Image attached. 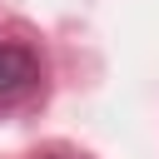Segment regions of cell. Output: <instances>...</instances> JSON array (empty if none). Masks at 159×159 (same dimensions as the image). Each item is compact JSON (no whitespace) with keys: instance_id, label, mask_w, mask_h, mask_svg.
<instances>
[{"instance_id":"cell-1","label":"cell","mask_w":159,"mask_h":159,"mask_svg":"<svg viewBox=\"0 0 159 159\" xmlns=\"http://www.w3.org/2000/svg\"><path fill=\"white\" fill-rule=\"evenodd\" d=\"M35 84H40V60H35V50H30V45H15V40H0V104L25 99Z\"/></svg>"}]
</instances>
